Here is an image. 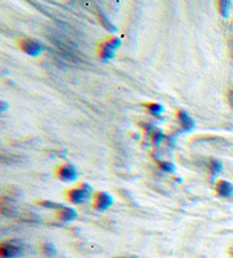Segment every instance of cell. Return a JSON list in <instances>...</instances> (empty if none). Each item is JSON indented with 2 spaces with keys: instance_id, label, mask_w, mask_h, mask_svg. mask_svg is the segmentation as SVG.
<instances>
[{
  "instance_id": "obj_1",
  "label": "cell",
  "mask_w": 233,
  "mask_h": 258,
  "mask_svg": "<svg viewBox=\"0 0 233 258\" xmlns=\"http://www.w3.org/2000/svg\"><path fill=\"white\" fill-rule=\"evenodd\" d=\"M92 197L93 190L88 183H81L66 191V199L73 205H84L90 202Z\"/></svg>"
},
{
  "instance_id": "obj_2",
  "label": "cell",
  "mask_w": 233,
  "mask_h": 258,
  "mask_svg": "<svg viewBox=\"0 0 233 258\" xmlns=\"http://www.w3.org/2000/svg\"><path fill=\"white\" fill-rule=\"evenodd\" d=\"M92 207L98 212H105L108 210L109 207L113 206L114 198L111 195L105 191H98V192L93 194V197L91 199Z\"/></svg>"
},
{
  "instance_id": "obj_3",
  "label": "cell",
  "mask_w": 233,
  "mask_h": 258,
  "mask_svg": "<svg viewBox=\"0 0 233 258\" xmlns=\"http://www.w3.org/2000/svg\"><path fill=\"white\" fill-rule=\"evenodd\" d=\"M23 247L14 241H7L0 244V257L2 258H19L23 255Z\"/></svg>"
},
{
  "instance_id": "obj_4",
  "label": "cell",
  "mask_w": 233,
  "mask_h": 258,
  "mask_svg": "<svg viewBox=\"0 0 233 258\" xmlns=\"http://www.w3.org/2000/svg\"><path fill=\"white\" fill-rule=\"evenodd\" d=\"M19 47L22 49V51L28 54L29 56L37 57L41 54L43 50L42 44L31 39H21L19 40Z\"/></svg>"
},
{
  "instance_id": "obj_5",
  "label": "cell",
  "mask_w": 233,
  "mask_h": 258,
  "mask_svg": "<svg viewBox=\"0 0 233 258\" xmlns=\"http://www.w3.org/2000/svg\"><path fill=\"white\" fill-rule=\"evenodd\" d=\"M56 175L63 182H74L78 179L79 173L71 164H63L56 168Z\"/></svg>"
},
{
  "instance_id": "obj_6",
  "label": "cell",
  "mask_w": 233,
  "mask_h": 258,
  "mask_svg": "<svg viewBox=\"0 0 233 258\" xmlns=\"http://www.w3.org/2000/svg\"><path fill=\"white\" fill-rule=\"evenodd\" d=\"M56 217L58 219V221L67 223V222H72L76 220V217H78V212L72 207L63 206L62 208H60V210L56 211Z\"/></svg>"
},
{
  "instance_id": "obj_7",
  "label": "cell",
  "mask_w": 233,
  "mask_h": 258,
  "mask_svg": "<svg viewBox=\"0 0 233 258\" xmlns=\"http://www.w3.org/2000/svg\"><path fill=\"white\" fill-rule=\"evenodd\" d=\"M215 192L222 198H228L233 195V183L225 180H218L215 184Z\"/></svg>"
},
{
  "instance_id": "obj_8",
  "label": "cell",
  "mask_w": 233,
  "mask_h": 258,
  "mask_svg": "<svg viewBox=\"0 0 233 258\" xmlns=\"http://www.w3.org/2000/svg\"><path fill=\"white\" fill-rule=\"evenodd\" d=\"M178 119L181 124L182 130L185 132H190L195 128V121L192 119V117L189 114L185 112V110H179Z\"/></svg>"
},
{
  "instance_id": "obj_9",
  "label": "cell",
  "mask_w": 233,
  "mask_h": 258,
  "mask_svg": "<svg viewBox=\"0 0 233 258\" xmlns=\"http://www.w3.org/2000/svg\"><path fill=\"white\" fill-rule=\"evenodd\" d=\"M97 15H98V19H99L100 24L104 26L107 31H109V32H116V31H118V28L111 23V22L108 20V17H107L101 11H98Z\"/></svg>"
},
{
  "instance_id": "obj_10",
  "label": "cell",
  "mask_w": 233,
  "mask_h": 258,
  "mask_svg": "<svg viewBox=\"0 0 233 258\" xmlns=\"http://www.w3.org/2000/svg\"><path fill=\"white\" fill-rule=\"evenodd\" d=\"M223 170V164L221 161H218L216 158H210L209 159V172L212 174L213 179H215L219 173Z\"/></svg>"
},
{
  "instance_id": "obj_11",
  "label": "cell",
  "mask_w": 233,
  "mask_h": 258,
  "mask_svg": "<svg viewBox=\"0 0 233 258\" xmlns=\"http://www.w3.org/2000/svg\"><path fill=\"white\" fill-rule=\"evenodd\" d=\"M98 55H99L100 58L102 60H109L115 57V51L113 49H110L107 44L104 42L101 43V46L99 48V51H98Z\"/></svg>"
},
{
  "instance_id": "obj_12",
  "label": "cell",
  "mask_w": 233,
  "mask_h": 258,
  "mask_svg": "<svg viewBox=\"0 0 233 258\" xmlns=\"http://www.w3.org/2000/svg\"><path fill=\"white\" fill-rule=\"evenodd\" d=\"M41 251L44 256L49 258H52L57 255V248L53 243L51 242H43L41 246Z\"/></svg>"
},
{
  "instance_id": "obj_13",
  "label": "cell",
  "mask_w": 233,
  "mask_h": 258,
  "mask_svg": "<svg viewBox=\"0 0 233 258\" xmlns=\"http://www.w3.org/2000/svg\"><path fill=\"white\" fill-rule=\"evenodd\" d=\"M231 2H226V0H221V2L217 3V8L218 13L223 17H227L228 15V10H230Z\"/></svg>"
},
{
  "instance_id": "obj_14",
  "label": "cell",
  "mask_w": 233,
  "mask_h": 258,
  "mask_svg": "<svg viewBox=\"0 0 233 258\" xmlns=\"http://www.w3.org/2000/svg\"><path fill=\"white\" fill-rule=\"evenodd\" d=\"M39 205L44 208H49V210H53V211H58L60 208L64 206V205L58 204L55 202H50V200H41V202H39Z\"/></svg>"
},
{
  "instance_id": "obj_15",
  "label": "cell",
  "mask_w": 233,
  "mask_h": 258,
  "mask_svg": "<svg viewBox=\"0 0 233 258\" xmlns=\"http://www.w3.org/2000/svg\"><path fill=\"white\" fill-rule=\"evenodd\" d=\"M158 167L160 170L166 172V173H173L176 171V165L172 162H168V161H159L158 163Z\"/></svg>"
},
{
  "instance_id": "obj_16",
  "label": "cell",
  "mask_w": 233,
  "mask_h": 258,
  "mask_svg": "<svg viewBox=\"0 0 233 258\" xmlns=\"http://www.w3.org/2000/svg\"><path fill=\"white\" fill-rule=\"evenodd\" d=\"M147 108L154 115H160L164 112V106L160 104H147Z\"/></svg>"
},
{
  "instance_id": "obj_17",
  "label": "cell",
  "mask_w": 233,
  "mask_h": 258,
  "mask_svg": "<svg viewBox=\"0 0 233 258\" xmlns=\"http://www.w3.org/2000/svg\"><path fill=\"white\" fill-rule=\"evenodd\" d=\"M105 43L108 46L110 49H113V50L115 51L116 49L121 47V44H122V42H121V39L120 38H110L109 40H107V41H105Z\"/></svg>"
},
{
  "instance_id": "obj_18",
  "label": "cell",
  "mask_w": 233,
  "mask_h": 258,
  "mask_svg": "<svg viewBox=\"0 0 233 258\" xmlns=\"http://www.w3.org/2000/svg\"><path fill=\"white\" fill-rule=\"evenodd\" d=\"M164 139V135L162 131H154L152 132V142H154L155 145H159L160 142L163 141Z\"/></svg>"
},
{
  "instance_id": "obj_19",
  "label": "cell",
  "mask_w": 233,
  "mask_h": 258,
  "mask_svg": "<svg viewBox=\"0 0 233 258\" xmlns=\"http://www.w3.org/2000/svg\"><path fill=\"white\" fill-rule=\"evenodd\" d=\"M228 46L231 48V51L233 50V23L231 25L230 29V39H228Z\"/></svg>"
},
{
  "instance_id": "obj_20",
  "label": "cell",
  "mask_w": 233,
  "mask_h": 258,
  "mask_svg": "<svg viewBox=\"0 0 233 258\" xmlns=\"http://www.w3.org/2000/svg\"><path fill=\"white\" fill-rule=\"evenodd\" d=\"M227 101H228V104H230L231 107L233 108V89H231V90L228 91V95H227Z\"/></svg>"
},
{
  "instance_id": "obj_21",
  "label": "cell",
  "mask_w": 233,
  "mask_h": 258,
  "mask_svg": "<svg viewBox=\"0 0 233 258\" xmlns=\"http://www.w3.org/2000/svg\"><path fill=\"white\" fill-rule=\"evenodd\" d=\"M114 258H139L136 255H127V256H118V257H114Z\"/></svg>"
},
{
  "instance_id": "obj_22",
  "label": "cell",
  "mask_w": 233,
  "mask_h": 258,
  "mask_svg": "<svg viewBox=\"0 0 233 258\" xmlns=\"http://www.w3.org/2000/svg\"><path fill=\"white\" fill-rule=\"evenodd\" d=\"M228 253H230L231 258H233V248H230V249H228Z\"/></svg>"
},
{
  "instance_id": "obj_23",
  "label": "cell",
  "mask_w": 233,
  "mask_h": 258,
  "mask_svg": "<svg viewBox=\"0 0 233 258\" xmlns=\"http://www.w3.org/2000/svg\"><path fill=\"white\" fill-rule=\"evenodd\" d=\"M232 57H233V50H232Z\"/></svg>"
}]
</instances>
